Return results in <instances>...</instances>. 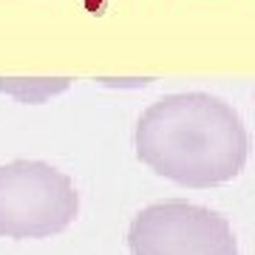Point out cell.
<instances>
[{
    "label": "cell",
    "mask_w": 255,
    "mask_h": 255,
    "mask_svg": "<svg viewBox=\"0 0 255 255\" xmlns=\"http://www.w3.org/2000/svg\"><path fill=\"white\" fill-rule=\"evenodd\" d=\"M133 147L156 176L204 190L241 176L250 159V133L230 102L187 91L156 100L139 117Z\"/></svg>",
    "instance_id": "obj_1"
},
{
    "label": "cell",
    "mask_w": 255,
    "mask_h": 255,
    "mask_svg": "<svg viewBox=\"0 0 255 255\" xmlns=\"http://www.w3.org/2000/svg\"><path fill=\"white\" fill-rule=\"evenodd\" d=\"M77 213L80 193L54 164H0V238H51L71 227Z\"/></svg>",
    "instance_id": "obj_2"
},
{
    "label": "cell",
    "mask_w": 255,
    "mask_h": 255,
    "mask_svg": "<svg viewBox=\"0 0 255 255\" xmlns=\"http://www.w3.org/2000/svg\"><path fill=\"white\" fill-rule=\"evenodd\" d=\"M130 255H238L227 216L184 199L139 210L128 227Z\"/></svg>",
    "instance_id": "obj_3"
},
{
    "label": "cell",
    "mask_w": 255,
    "mask_h": 255,
    "mask_svg": "<svg viewBox=\"0 0 255 255\" xmlns=\"http://www.w3.org/2000/svg\"><path fill=\"white\" fill-rule=\"evenodd\" d=\"M71 80H0V91L26 105H40L48 97L68 91Z\"/></svg>",
    "instance_id": "obj_4"
}]
</instances>
